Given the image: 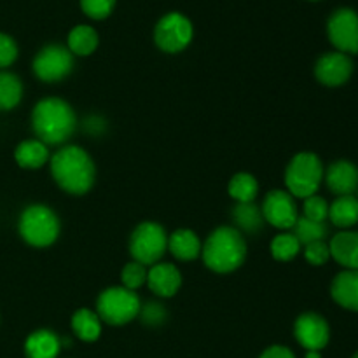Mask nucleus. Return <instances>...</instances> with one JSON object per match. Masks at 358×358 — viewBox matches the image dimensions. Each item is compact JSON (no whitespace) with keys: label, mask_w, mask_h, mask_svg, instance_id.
<instances>
[{"label":"nucleus","mask_w":358,"mask_h":358,"mask_svg":"<svg viewBox=\"0 0 358 358\" xmlns=\"http://www.w3.org/2000/svg\"><path fill=\"white\" fill-rule=\"evenodd\" d=\"M49 168L56 184L73 196L86 194L94 184L96 168L90 154L79 145H65L52 154Z\"/></svg>","instance_id":"1"},{"label":"nucleus","mask_w":358,"mask_h":358,"mask_svg":"<svg viewBox=\"0 0 358 358\" xmlns=\"http://www.w3.org/2000/svg\"><path fill=\"white\" fill-rule=\"evenodd\" d=\"M31 128L37 140L45 145H62L76 131V112L62 98H44L31 112Z\"/></svg>","instance_id":"2"},{"label":"nucleus","mask_w":358,"mask_h":358,"mask_svg":"<svg viewBox=\"0 0 358 358\" xmlns=\"http://www.w3.org/2000/svg\"><path fill=\"white\" fill-rule=\"evenodd\" d=\"M203 261L212 271L226 275L240 268L247 259V241L236 227H217L201 247Z\"/></svg>","instance_id":"3"},{"label":"nucleus","mask_w":358,"mask_h":358,"mask_svg":"<svg viewBox=\"0 0 358 358\" xmlns=\"http://www.w3.org/2000/svg\"><path fill=\"white\" fill-rule=\"evenodd\" d=\"M324 180V166L317 154L299 152L290 159L285 170L287 192L296 198H310L317 194Z\"/></svg>","instance_id":"4"},{"label":"nucleus","mask_w":358,"mask_h":358,"mask_svg":"<svg viewBox=\"0 0 358 358\" xmlns=\"http://www.w3.org/2000/svg\"><path fill=\"white\" fill-rule=\"evenodd\" d=\"M20 234L31 247H49L59 236L58 215L45 205L28 206L20 217Z\"/></svg>","instance_id":"5"},{"label":"nucleus","mask_w":358,"mask_h":358,"mask_svg":"<svg viewBox=\"0 0 358 358\" xmlns=\"http://www.w3.org/2000/svg\"><path fill=\"white\" fill-rule=\"evenodd\" d=\"M138 296L124 287H108L98 296L96 315L108 325H126L135 320L140 313Z\"/></svg>","instance_id":"6"},{"label":"nucleus","mask_w":358,"mask_h":358,"mask_svg":"<svg viewBox=\"0 0 358 358\" xmlns=\"http://www.w3.org/2000/svg\"><path fill=\"white\" fill-rule=\"evenodd\" d=\"M168 250V234L164 227L157 222L138 224L129 238V254L133 261L143 266H154L161 262L164 252Z\"/></svg>","instance_id":"7"},{"label":"nucleus","mask_w":358,"mask_h":358,"mask_svg":"<svg viewBox=\"0 0 358 358\" xmlns=\"http://www.w3.org/2000/svg\"><path fill=\"white\" fill-rule=\"evenodd\" d=\"M194 28L191 20L182 13H168L154 28V42L164 52H180L191 44Z\"/></svg>","instance_id":"8"},{"label":"nucleus","mask_w":358,"mask_h":358,"mask_svg":"<svg viewBox=\"0 0 358 358\" xmlns=\"http://www.w3.org/2000/svg\"><path fill=\"white\" fill-rule=\"evenodd\" d=\"M73 70V55L66 45L48 44L35 55L34 73L44 83L63 80Z\"/></svg>","instance_id":"9"},{"label":"nucleus","mask_w":358,"mask_h":358,"mask_svg":"<svg viewBox=\"0 0 358 358\" xmlns=\"http://www.w3.org/2000/svg\"><path fill=\"white\" fill-rule=\"evenodd\" d=\"M329 41L339 52H358V14L353 9H338L332 13L327 23Z\"/></svg>","instance_id":"10"},{"label":"nucleus","mask_w":358,"mask_h":358,"mask_svg":"<svg viewBox=\"0 0 358 358\" xmlns=\"http://www.w3.org/2000/svg\"><path fill=\"white\" fill-rule=\"evenodd\" d=\"M261 212L264 217V222L271 224L273 227L282 231L292 229L294 224L299 219L294 196L287 191H280V189L266 194Z\"/></svg>","instance_id":"11"},{"label":"nucleus","mask_w":358,"mask_h":358,"mask_svg":"<svg viewBox=\"0 0 358 358\" xmlns=\"http://www.w3.org/2000/svg\"><path fill=\"white\" fill-rule=\"evenodd\" d=\"M294 334L297 343L306 352H320L327 346L331 338V329L327 320L317 313H303L294 324Z\"/></svg>","instance_id":"12"},{"label":"nucleus","mask_w":358,"mask_h":358,"mask_svg":"<svg viewBox=\"0 0 358 358\" xmlns=\"http://www.w3.org/2000/svg\"><path fill=\"white\" fill-rule=\"evenodd\" d=\"M353 62L345 52H327L315 65V76L324 86H343L352 77Z\"/></svg>","instance_id":"13"},{"label":"nucleus","mask_w":358,"mask_h":358,"mask_svg":"<svg viewBox=\"0 0 358 358\" xmlns=\"http://www.w3.org/2000/svg\"><path fill=\"white\" fill-rule=\"evenodd\" d=\"M147 285L157 297H173L182 287V273L170 262H157L147 271Z\"/></svg>","instance_id":"14"},{"label":"nucleus","mask_w":358,"mask_h":358,"mask_svg":"<svg viewBox=\"0 0 358 358\" xmlns=\"http://www.w3.org/2000/svg\"><path fill=\"white\" fill-rule=\"evenodd\" d=\"M327 187L338 196H352L358 189V168L350 161H336L325 173Z\"/></svg>","instance_id":"15"},{"label":"nucleus","mask_w":358,"mask_h":358,"mask_svg":"<svg viewBox=\"0 0 358 358\" xmlns=\"http://www.w3.org/2000/svg\"><path fill=\"white\" fill-rule=\"evenodd\" d=\"M331 296L345 310L358 311V269L339 273L331 285Z\"/></svg>","instance_id":"16"},{"label":"nucleus","mask_w":358,"mask_h":358,"mask_svg":"<svg viewBox=\"0 0 358 358\" xmlns=\"http://www.w3.org/2000/svg\"><path fill=\"white\" fill-rule=\"evenodd\" d=\"M62 350V339L48 329L31 332L24 341L27 358H58Z\"/></svg>","instance_id":"17"},{"label":"nucleus","mask_w":358,"mask_h":358,"mask_svg":"<svg viewBox=\"0 0 358 358\" xmlns=\"http://www.w3.org/2000/svg\"><path fill=\"white\" fill-rule=\"evenodd\" d=\"M331 257L346 269H358V233L343 231L329 243Z\"/></svg>","instance_id":"18"},{"label":"nucleus","mask_w":358,"mask_h":358,"mask_svg":"<svg viewBox=\"0 0 358 358\" xmlns=\"http://www.w3.org/2000/svg\"><path fill=\"white\" fill-rule=\"evenodd\" d=\"M201 241L191 229H178L168 236V250L178 261H194L201 255Z\"/></svg>","instance_id":"19"},{"label":"nucleus","mask_w":358,"mask_h":358,"mask_svg":"<svg viewBox=\"0 0 358 358\" xmlns=\"http://www.w3.org/2000/svg\"><path fill=\"white\" fill-rule=\"evenodd\" d=\"M14 157H16V163L21 168H27V170H37V168H42L51 159L48 145L42 143L41 140H24V142H21L16 147Z\"/></svg>","instance_id":"20"},{"label":"nucleus","mask_w":358,"mask_h":358,"mask_svg":"<svg viewBox=\"0 0 358 358\" xmlns=\"http://www.w3.org/2000/svg\"><path fill=\"white\" fill-rule=\"evenodd\" d=\"M98 31L90 24H77L70 30L66 48L73 56H90L98 48Z\"/></svg>","instance_id":"21"},{"label":"nucleus","mask_w":358,"mask_h":358,"mask_svg":"<svg viewBox=\"0 0 358 358\" xmlns=\"http://www.w3.org/2000/svg\"><path fill=\"white\" fill-rule=\"evenodd\" d=\"M72 331L80 341L94 343L101 336V320L96 315V311L77 310L72 317Z\"/></svg>","instance_id":"22"},{"label":"nucleus","mask_w":358,"mask_h":358,"mask_svg":"<svg viewBox=\"0 0 358 358\" xmlns=\"http://www.w3.org/2000/svg\"><path fill=\"white\" fill-rule=\"evenodd\" d=\"M329 219L338 227H352L358 222V199L353 196H339L329 206Z\"/></svg>","instance_id":"23"},{"label":"nucleus","mask_w":358,"mask_h":358,"mask_svg":"<svg viewBox=\"0 0 358 358\" xmlns=\"http://www.w3.org/2000/svg\"><path fill=\"white\" fill-rule=\"evenodd\" d=\"M227 192L236 203H254L259 194V182L250 173H236L229 180Z\"/></svg>","instance_id":"24"},{"label":"nucleus","mask_w":358,"mask_h":358,"mask_svg":"<svg viewBox=\"0 0 358 358\" xmlns=\"http://www.w3.org/2000/svg\"><path fill=\"white\" fill-rule=\"evenodd\" d=\"M233 220L238 231L241 229L247 233H257L264 224L261 208L255 203H238L233 210Z\"/></svg>","instance_id":"25"},{"label":"nucleus","mask_w":358,"mask_h":358,"mask_svg":"<svg viewBox=\"0 0 358 358\" xmlns=\"http://www.w3.org/2000/svg\"><path fill=\"white\" fill-rule=\"evenodd\" d=\"M23 94L21 80L10 72H0V110L16 107Z\"/></svg>","instance_id":"26"},{"label":"nucleus","mask_w":358,"mask_h":358,"mask_svg":"<svg viewBox=\"0 0 358 358\" xmlns=\"http://www.w3.org/2000/svg\"><path fill=\"white\" fill-rule=\"evenodd\" d=\"M292 229V234L299 240L301 245L313 243V241H325V236L329 233L325 222H315V220L306 219V217H299Z\"/></svg>","instance_id":"27"},{"label":"nucleus","mask_w":358,"mask_h":358,"mask_svg":"<svg viewBox=\"0 0 358 358\" xmlns=\"http://www.w3.org/2000/svg\"><path fill=\"white\" fill-rule=\"evenodd\" d=\"M301 247L303 245L299 243V240L292 233H282L273 238L269 250H271L273 259L280 262H289L296 259V255L301 252Z\"/></svg>","instance_id":"28"},{"label":"nucleus","mask_w":358,"mask_h":358,"mask_svg":"<svg viewBox=\"0 0 358 358\" xmlns=\"http://www.w3.org/2000/svg\"><path fill=\"white\" fill-rule=\"evenodd\" d=\"M147 271H149V269H147V266L140 264V262H136V261L128 262V264H126L121 271L122 287L135 292V290L140 289L143 283H147Z\"/></svg>","instance_id":"29"},{"label":"nucleus","mask_w":358,"mask_h":358,"mask_svg":"<svg viewBox=\"0 0 358 358\" xmlns=\"http://www.w3.org/2000/svg\"><path fill=\"white\" fill-rule=\"evenodd\" d=\"M115 0H80V9L91 20H105L112 14Z\"/></svg>","instance_id":"30"},{"label":"nucleus","mask_w":358,"mask_h":358,"mask_svg":"<svg viewBox=\"0 0 358 358\" xmlns=\"http://www.w3.org/2000/svg\"><path fill=\"white\" fill-rule=\"evenodd\" d=\"M303 210H304L303 217H306V219L310 220H315V222H325V219L329 217V203L317 194L304 199Z\"/></svg>","instance_id":"31"},{"label":"nucleus","mask_w":358,"mask_h":358,"mask_svg":"<svg viewBox=\"0 0 358 358\" xmlns=\"http://www.w3.org/2000/svg\"><path fill=\"white\" fill-rule=\"evenodd\" d=\"M304 257L310 264L324 266L331 257V250L325 241H313V243L304 245Z\"/></svg>","instance_id":"32"},{"label":"nucleus","mask_w":358,"mask_h":358,"mask_svg":"<svg viewBox=\"0 0 358 358\" xmlns=\"http://www.w3.org/2000/svg\"><path fill=\"white\" fill-rule=\"evenodd\" d=\"M138 317L142 318V322L145 325L156 327V325H161L166 320V310L159 303H147L145 306L140 308Z\"/></svg>","instance_id":"33"},{"label":"nucleus","mask_w":358,"mask_h":358,"mask_svg":"<svg viewBox=\"0 0 358 358\" xmlns=\"http://www.w3.org/2000/svg\"><path fill=\"white\" fill-rule=\"evenodd\" d=\"M17 58V45L13 37L0 34V69L13 65Z\"/></svg>","instance_id":"34"},{"label":"nucleus","mask_w":358,"mask_h":358,"mask_svg":"<svg viewBox=\"0 0 358 358\" xmlns=\"http://www.w3.org/2000/svg\"><path fill=\"white\" fill-rule=\"evenodd\" d=\"M259 358H296V355H294L292 350L287 348V346L275 345V346H269L268 350H264L262 355Z\"/></svg>","instance_id":"35"},{"label":"nucleus","mask_w":358,"mask_h":358,"mask_svg":"<svg viewBox=\"0 0 358 358\" xmlns=\"http://www.w3.org/2000/svg\"><path fill=\"white\" fill-rule=\"evenodd\" d=\"M84 128H86V131H90L91 135H98V133H101L105 129V122L101 121L100 117H96V115H91V117H87L86 121H84Z\"/></svg>","instance_id":"36"},{"label":"nucleus","mask_w":358,"mask_h":358,"mask_svg":"<svg viewBox=\"0 0 358 358\" xmlns=\"http://www.w3.org/2000/svg\"><path fill=\"white\" fill-rule=\"evenodd\" d=\"M306 358H322L320 352H306Z\"/></svg>","instance_id":"37"},{"label":"nucleus","mask_w":358,"mask_h":358,"mask_svg":"<svg viewBox=\"0 0 358 358\" xmlns=\"http://www.w3.org/2000/svg\"><path fill=\"white\" fill-rule=\"evenodd\" d=\"M352 358H358V352H357V353H355V355H353Z\"/></svg>","instance_id":"38"}]
</instances>
